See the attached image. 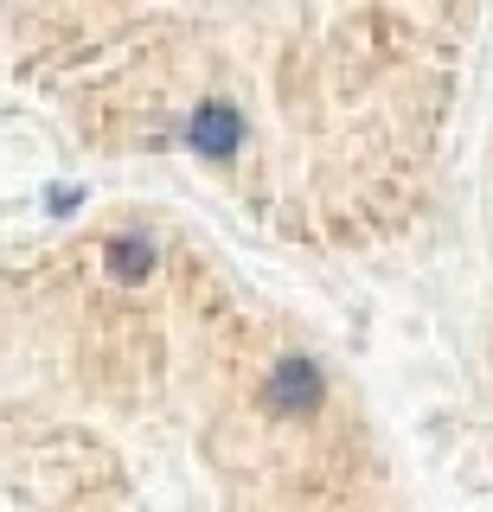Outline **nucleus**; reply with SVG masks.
<instances>
[{
  "mask_svg": "<svg viewBox=\"0 0 493 512\" xmlns=\"http://www.w3.org/2000/svg\"><path fill=\"white\" fill-rule=\"evenodd\" d=\"M186 141H193V154H205V160H225V154H237V141H244V116H237L231 103H199L193 122H186Z\"/></svg>",
  "mask_w": 493,
  "mask_h": 512,
  "instance_id": "obj_2",
  "label": "nucleus"
},
{
  "mask_svg": "<svg viewBox=\"0 0 493 512\" xmlns=\"http://www.w3.org/2000/svg\"><path fill=\"white\" fill-rule=\"evenodd\" d=\"M109 276L116 282H148L154 276V244L148 237H109Z\"/></svg>",
  "mask_w": 493,
  "mask_h": 512,
  "instance_id": "obj_3",
  "label": "nucleus"
},
{
  "mask_svg": "<svg viewBox=\"0 0 493 512\" xmlns=\"http://www.w3.org/2000/svg\"><path fill=\"white\" fill-rule=\"evenodd\" d=\"M269 410H282V416H314L321 410V397H327V378H321V365L314 359H301V352H289V359H276V372H269Z\"/></svg>",
  "mask_w": 493,
  "mask_h": 512,
  "instance_id": "obj_1",
  "label": "nucleus"
}]
</instances>
